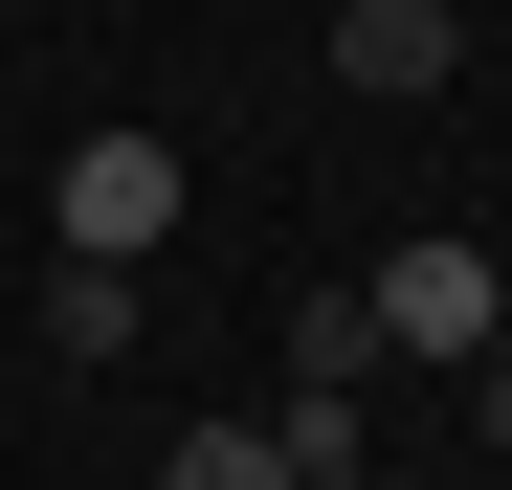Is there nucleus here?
Wrapping results in <instances>:
<instances>
[{
  "instance_id": "obj_1",
  "label": "nucleus",
  "mask_w": 512,
  "mask_h": 490,
  "mask_svg": "<svg viewBox=\"0 0 512 490\" xmlns=\"http://www.w3.org/2000/svg\"><path fill=\"white\" fill-rule=\"evenodd\" d=\"M179 201H201L179 134H90V156L45 179V245H67V268H156V223H179Z\"/></svg>"
},
{
  "instance_id": "obj_2",
  "label": "nucleus",
  "mask_w": 512,
  "mask_h": 490,
  "mask_svg": "<svg viewBox=\"0 0 512 490\" xmlns=\"http://www.w3.org/2000/svg\"><path fill=\"white\" fill-rule=\"evenodd\" d=\"M357 312H379V357H490L512 335V268L490 245H401V268H357Z\"/></svg>"
},
{
  "instance_id": "obj_3",
  "label": "nucleus",
  "mask_w": 512,
  "mask_h": 490,
  "mask_svg": "<svg viewBox=\"0 0 512 490\" xmlns=\"http://www.w3.org/2000/svg\"><path fill=\"white\" fill-rule=\"evenodd\" d=\"M446 67H468L446 0H334V90H446Z\"/></svg>"
},
{
  "instance_id": "obj_4",
  "label": "nucleus",
  "mask_w": 512,
  "mask_h": 490,
  "mask_svg": "<svg viewBox=\"0 0 512 490\" xmlns=\"http://www.w3.org/2000/svg\"><path fill=\"white\" fill-rule=\"evenodd\" d=\"M45 357H134V268H67L45 245Z\"/></svg>"
},
{
  "instance_id": "obj_5",
  "label": "nucleus",
  "mask_w": 512,
  "mask_h": 490,
  "mask_svg": "<svg viewBox=\"0 0 512 490\" xmlns=\"http://www.w3.org/2000/svg\"><path fill=\"white\" fill-rule=\"evenodd\" d=\"M156 490H290V424H179V468Z\"/></svg>"
},
{
  "instance_id": "obj_6",
  "label": "nucleus",
  "mask_w": 512,
  "mask_h": 490,
  "mask_svg": "<svg viewBox=\"0 0 512 490\" xmlns=\"http://www.w3.org/2000/svg\"><path fill=\"white\" fill-rule=\"evenodd\" d=\"M468 424H490V468H512V335H490V357H468Z\"/></svg>"
},
{
  "instance_id": "obj_7",
  "label": "nucleus",
  "mask_w": 512,
  "mask_h": 490,
  "mask_svg": "<svg viewBox=\"0 0 512 490\" xmlns=\"http://www.w3.org/2000/svg\"><path fill=\"white\" fill-rule=\"evenodd\" d=\"M290 490H379V468H290Z\"/></svg>"
}]
</instances>
